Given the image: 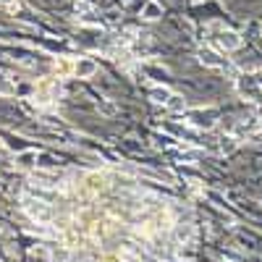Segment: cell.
Here are the masks:
<instances>
[{
	"instance_id": "cell-1",
	"label": "cell",
	"mask_w": 262,
	"mask_h": 262,
	"mask_svg": "<svg viewBox=\"0 0 262 262\" xmlns=\"http://www.w3.org/2000/svg\"><path fill=\"white\" fill-rule=\"evenodd\" d=\"M105 189H107V176H105V173L92 170V173H86V176L81 179V191H84L86 196H97V194H102Z\"/></svg>"
},
{
	"instance_id": "cell-2",
	"label": "cell",
	"mask_w": 262,
	"mask_h": 262,
	"mask_svg": "<svg viewBox=\"0 0 262 262\" xmlns=\"http://www.w3.org/2000/svg\"><path fill=\"white\" fill-rule=\"evenodd\" d=\"M58 81H53V79H39L37 81V86H34V100L39 102V105H50L53 100H58Z\"/></svg>"
},
{
	"instance_id": "cell-3",
	"label": "cell",
	"mask_w": 262,
	"mask_h": 262,
	"mask_svg": "<svg viewBox=\"0 0 262 262\" xmlns=\"http://www.w3.org/2000/svg\"><path fill=\"white\" fill-rule=\"evenodd\" d=\"M24 210H27V215L32 217V221H37V223H48V221H53V207L45 205V202H39V200H27Z\"/></svg>"
},
{
	"instance_id": "cell-4",
	"label": "cell",
	"mask_w": 262,
	"mask_h": 262,
	"mask_svg": "<svg viewBox=\"0 0 262 262\" xmlns=\"http://www.w3.org/2000/svg\"><path fill=\"white\" fill-rule=\"evenodd\" d=\"M95 74H97V63H95L92 58H79V60H74V76L90 79V76H95Z\"/></svg>"
},
{
	"instance_id": "cell-5",
	"label": "cell",
	"mask_w": 262,
	"mask_h": 262,
	"mask_svg": "<svg viewBox=\"0 0 262 262\" xmlns=\"http://www.w3.org/2000/svg\"><path fill=\"white\" fill-rule=\"evenodd\" d=\"M217 45H221L223 50H236L238 45H242V37L233 34V32H223L221 37H217Z\"/></svg>"
},
{
	"instance_id": "cell-6",
	"label": "cell",
	"mask_w": 262,
	"mask_h": 262,
	"mask_svg": "<svg viewBox=\"0 0 262 262\" xmlns=\"http://www.w3.org/2000/svg\"><path fill=\"white\" fill-rule=\"evenodd\" d=\"M53 71L58 74V79H63V76H74V60H71V58H58L55 66H53Z\"/></svg>"
},
{
	"instance_id": "cell-7",
	"label": "cell",
	"mask_w": 262,
	"mask_h": 262,
	"mask_svg": "<svg viewBox=\"0 0 262 262\" xmlns=\"http://www.w3.org/2000/svg\"><path fill=\"white\" fill-rule=\"evenodd\" d=\"M160 13H163V8H160V6L155 3V0H149V3H147V8H144V13H142V16H144V18H149V21H155V18H158Z\"/></svg>"
},
{
	"instance_id": "cell-8",
	"label": "cell",
	"mask_w": 262,
	"mask_h": 262,
	"mask_svg": "<svg viewBox=\"0 0 262 262\" xmlns=\"http://www.w3.org/2000/svg\"><path fill=\"white\" fill-rule=\"evenodd\" d=\"M165 105L170 107V111H184V107H186V102H184L181 95H170V97L165 100Z\"/></svg>"
},
{
	"instance_id": "cell-9",
	"label": "cell",
	"mask_w": 262,
	"mask_h": 262,
	"mask_svg": "<svg viewBox=\"0 0 262 262\" xmlns=\"http://www.w3.org/2000/svg\"><path fill=\"white\" fill-rule=\"evenodd\" d=\"M13 92H16V86H13V84H11V81H8V79L3 76V74H0V95H6V97H11Z\"/></svg>"
},
{
	"instance_id": "cell-10",
	"label": "cell",
	"mask_w": 262,
	"mask_h": 262,
	"mask_svg": "<svg viewBox=\"0 0 262 262\" xmlns=\"http://www.w3.org/2000/svg\"><path fill=\"white\" fill-rule=\"evenodd\" d=\"M149 95H152V100H155V102H165L170 97V92L168 90H160V86H158V90H152Z\"/></svg>"
},
{
	"instance_id": "cell-11",
	"label": "cell",
	"mask_w": 262,
	"mask_h": 262,
	"mask_svg": "<svg viewBox=\"0 0 262 262\" xmlns=\"http://www.w3.org/2000/svg\"><path fill=\"white\" fill-rule=\"evenodd\" d=\"M100 107H102V113H107V116H113V113H116V107H113L111 102H100Z\"/></svg>"
},
{
	"instance_id": "cell-12",
	"label": "cell",
	"mask_w": 262,
	"mask_h": 262,
	"mask_svg": "<svg viewBox=\"0 0 262 262\" xmlns=\"http://www.w3.org/2000/svg\"><path fill=\"white\" fill-rule=\"evenodd\" d=\"M102 262H121V257L118 254H107V257H102Z\"/></svg>"
}]
</instances>
